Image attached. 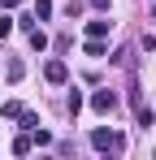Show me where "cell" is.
I'll return each mask as SVG.
<instances>
[{
	"label": "cell",
	"instance_id": "obj_1",
	"mask_svg": "<svg viewBox=\"0 0 156 160\" xmlns=\"http://www.w3.org/2000/svg\"><path fill=\"white\" fill-rule=\"evenodd\" d=\"M91 147H96V152H122V147H126V138H122V134H113V130H91Z\"/></svg>",
	"mask_w": 156,
	"mask_h": 160
},
{
	"label": "cell",
	"instance_id": "obj_2",
	"mask_svg": "<svg viewBox=\"0 0 156 160\" xmlns=\"http://www.w3.org/2000/svg\"><path fill=\"white\" fill-rule=\"evenodd\" d=\"M91 108H96V112H113V108H117V95H113V91H96V95H91Z\"/></svg>",
	"mask_w": 156,
	"mask_h": 160
},
{
	"label": "cell",
	"instance_id": "obj_3",
	"mask_svg": "<svg viewBox=\"0 0 156 160\" xmlns=\"http://www.w3.org/2000/svg\"><path fill=\"white\" fill-rule=\"evenodd\" d=\"M44 78H48V82H65V78H70L65 61H48V65H44Z\"/></svg>",
	"mask_w": 156,
	"mask_h": 160
},
{
	"label": "cell",
	"instance_id": "obj_4",
	"mask_svg": "<svg viewBox=\"0 0 156 160\" xmlns=\"http://www.w3.org/2000/svg\"><path fill=\"white\" fill-rule=\"evenodd\" d=\"M30 147H35V138H30V130H22L18 138H13V152H18V156H26Z\"/></svg>",
	"mask_w": 156,
	"mask_h": 160
},
{
	"label": "cell",
	"instance_id": "obj_5",
	"mask_svg": "<svg viewBox=\"0 0 156 160\" xmlns=\"http://www.w3.org/2000/svg\"><path fill=\"white\" fill-rule=\"evenodd\" d=\"M82 104H87V100H82V91H70V100H65L70 117H78V112H82Z\"/></svg>",
	"mask_w": 156,
	"mask_h": 160
},
{
	"label": "cell",
	"instance_id": "obj_6",
	"mask_svg": "<svg viewBox=\"0 0 156 160\" xmlns=\"http://www.w3.org/2000/svg\"><path fill=\"white\" fill-rule=\"evenodd\" d=\"M134 121L148 130V126H152V108H148V104H134Z\"/></svg>",
	"mask_w": 156,
	"mask_h": 160
},
{
	"label": "cell",
	"instance_id": "obj_7",
	"mask_svg": "<svg viewBox=\"0 0 156 160\" xmlns=\"http://www.w3.org/2000/svg\"><path fill=\"white\" fill-rule=\"evenodd\" d=\"M82 52H87V56H96V61H100V56H104V43H100V39H91V35H87V43H82Z\"/></svg>",
	"mask_w": 156,
	"mask_h": 160
},
{
	"label": "cell",
	"instance_id": "obj_8",
	"mask_svg": "<svg viewBox=\"0 0 156 160\" xmlns=\"http://www.w3.org/2000/svg\"><path fill=\"white\" fill-rule=\"evenodd\" d=\"M87 35H91V39H104V35H108V22H104V18L100 22H87Z\"/></svg>",
	"mask_w": 156,
	"mask_h": 160
},
{
	"label": "cell",
	"instance_id": "obj_9",
	"mask_svg": "<svg viewBox=\"0 0 156 160\" xmlns=\"http://www.w3.org/2000/svg\"><path fill=\"white\" fill-rule=\"evenodd\" d=\"M30 48H35V52H44V48H48V35H44V30H39V26L30 30Z\"/></svg>",
	"mask_w": 156,
	"mask_h": 160
},
{
	"label": "cell",
	"instance_id": "obj_10",
	"mask_svg": "<svg viewBox=\"0 0 156 160\" xmlns=\"http://www.w3.org/2000/svg\"><path fill=\"white\" fill-rule=\"evenodd\" d=\"M35 18L48 22V18H52V0H35Z\"/></svg>",
	"mask_w": 156,
	"mask_h": 160
},
{
	"label": "cell",
	"instance_id": "obj_11",
	"mask_svg": "<svg viewBox=\"0 0 156 160\" xmlns=\"http://www.w3.org/2000/svg\"><path fill=\"white\" fill-rule=\"evenodd\" d=\"M22 74H26L22 61H9V82H22Z\"/></svg>",
	"mask_w": 156,
	"mask_h": 160
},
{
	"label": "cell",
	"instance_id": "obj_12",
	"mask_svg": "<svg viewBox=\"0 0 156 160\" xmlns=\"http://www.w3.org/2000/svg\"><path fill=\"white\" fill-rule=\"evenodd\" d=\"M18 121H22V130H35V126H39V117H35V112H26V108L18 112Z\"/></svg>",
	"mask_w": 156,
	"mask_h": 160
},
{
	"label": "cell",
	"instance_id": "obj_13",
	"mask_svg": "<svg viewBox=\"0 0 156 160\" xmlns=\"http://www.w3.org/2000/svg\"><path fill=\"white\" fill-rule=\"evenodd\" d=\"M78 13H82V0H70V4H65V18H70V22H74Z\"/></svg>",
	"mask_w": 156,
	"mask_h": 160
},
{
	"label": "cell",
	"instance_id": "obj_14",
	"mask_svg": "<svg viewBox=\"0 0 156 160\" xmlns=\"http://www.w3.org/2000/svg\"><path fill=\"white\" fill-rule=\"evenodd\" d=\"M0 112H4V117H18V112H22V104H18V100H4V108H0Z\"/></svg>",
	"mask_w": 156,
	"mask_h": 160
},
{
	"label": "cell",
	"instance_id": "obj_15",
	"mask_svg": "<svg viewBox=\"0 0 156 160\" xmlns=\"http://www.w3.org/2000/svg\"><path fill=\"white\" fill-rule=\"evenodd\" d=\"M9 30H13V18H9V13H0V39H4Z\"/></svg>",
	"mask_w": 156,
	"mask_h": 160
},
{
	"label": "cell",
	"instance_id": "obj_16",
	"mask_svg": "<svg viewBox=\"0 0 156 160\" xmlns=\"http://www.w3.org/2000/svg\"><path fill=\"white\" fill-rule=\"evenodd\" d=\"M18 4H22V0H0V9H18Z\"/></svg>",
	"mask_w": 156,
	"mask_h": 160
},
{
	"label": "cell",
	"instance_id": "obj_17",
	"mask_svg": "<svg viewBox=\"0 0 156 160\" xmlns=\"http://www.w3.org/2000/svg\"><path fill=\"white\" fill-rule=\"evenodd\" d=\"M87 4H91V9H108V0H87Z\"/></svg>",
	"mask_w": 156,
	"mask_h": 160
},
{
	"label": "cell",
	"instance_id": "obj_18",
	"mask_svg": "<svg viewBox=\"0 0 156 160\" xmlns=\"http://www.w3.org/2000/svg\"><path fill=\"white\" fill-rule=\"evenodd\" d=\"M152 18H156V9H152Z\"/></svg>",
	"mask_w": 156,
	"mask_h": 160
}]
</instances>
